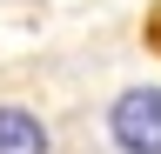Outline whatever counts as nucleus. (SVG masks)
I'll return each instance as SVG.
<instances>
[{"label": "nucleus", "instance_id": "f257e3e1", "mask_svg": "<svg viewBox=\"0 0 161 154\" xmlns=\"http://www.w3.org/2000/svg\"><path fill=\"white\" fill-rule=\"evenodd\" d=\"M108 141L114 154H161V87L134 81L108 101Z\"/></svg>", "mask_w": 161, "mask_h": 154}, {"label": "nucleus", "instance_id": "7ed1b4c3", "mask_svg": "<svg viewBox=\"0 0 161 154\" xmlns=\"http://www.w3.org/2000/svg\"><path fill=\"white\" fill-rule=\"evenodd\" d=\"M154 40H161V20H154Z\"/></svg>", "mask_w": 161, "mask_h": 154}, {"label": "nucleus", "instance_id": "f03ea898", "mask_svg": "<svg viewBox=\"0 0 161 154\" xmlns=\"http://www.w3.org/2000/svg\"><path fill=\"white\" fill-rule=\"evenodd\" d=\"M0 154H54V134L27 101H0Z\"/></svg>", "mask_w": 161, "mask_h": 154}]
</instances>
